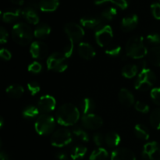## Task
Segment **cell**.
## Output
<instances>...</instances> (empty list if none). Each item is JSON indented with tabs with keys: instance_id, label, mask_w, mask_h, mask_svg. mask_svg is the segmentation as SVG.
<instances>
[{
	"instance_id": "obj_1",
	"label": "cell",
	"mask_w": 160,
	"mask_h": 160,
	"mask_svg": "<svg viewBox=\"0 0 160 160\" xmlns=\"http://www.w3.org/2000/svg\"><path fill=\"white\" fill-rule=\"evenodd\" d=\"M80 110L71 103H65L56 111V121L63 127L73 126L80 119Z\"/></svg>"
},
{
	"instance_id": "obj_2",
	"label": "cell",
	"mask_w": 160,
	"mask_h": 160,
	"mask_svg": "<svg viewBox=\"0 0 160 160\" xmlns=\"http://www.w3.org/2000/svg\"><path fill=\"white\" fill-rule=\"evenodd\" d=\"M126 55L132 59H142L148 55V48L142 36H134L128 39L125 46Z\"/></svg>"
},
{
	"instance_id": "obj_3",
	"label": "cell",
	"mask_w": 160,
	"mask_h": 160,
	"mask_svg": "<svg viewBox=\"0 0 160 160\" xmlns=\"http://www.w3.org/2000/svg\"><path fill=\"white\" fill-rule=\"evenodd\" d=\"M12 40L21 46H26L31 42L34 36L31 28L26 23L19 22L14 24L12 28Z\"/></svg>"
},
{
	"instance_id": "obj_4",
	"label": "cell",
	"mask_w": 160,
	"mask_h": 160,
	"mask_svg": "<svg viewBox=\"0 0 160 160\" xmlns=\"http://www.w3.org/2000/svg\"><path fill=\"white\" fill-rule=\"evenodd\" d=\"M156 76L154 72L145 67L141 69L134 82V88L139 91H148L156 84Z\"/></svg>"
},
{
	"instance_id": "obj_5",
	"label": "cell",
	"mask_w": 160,
	"mask_h": 160,
	"mask_svg": "<svg viewBox=\"0 0 160 160\" xmlns=\"http://www.w3.org/2000/svg\"><path fill=\"white\" fill-rule=\"evenodd\" d=\"M56 128V120L52 116L42 113L38 116L34 123V129L40 135H48Z\"/></svg>"
},
{
	"instance_id": "obj_6",
	"label": "cell",
	"mask_w": 160,
	"mask_h": 160,
	"mask_svg": "<svg viewBox=\"0 0 160 160\" xmlns=\"http://www.w3.org/2000/svg\"><path fill=\"white\" fill-rule=\"evenodd\" d=\"M46 65L49 70L62 73L68 67L67 58L64 56L63 53L53 52L47 58Z\"/></svg>"
},
{
	"instance_id": "obj_7",
	"label": "cell",
	"mask_w": 160,
	"mask_h": 160,
	"mask_svg": "<svg viewBox=\"0 0 160 160\" xmlns=\"http://www.w3.org/2000/svg\"><path fill=\"white\" fill-rule=\"evenodd\" d=\"M95 38L99 46H109L113 38V31L110 25L102 24L98 27L95 31Z\"/></svg>"
},
{
	"instance_id": "obj_8",
	"label": "cell",
	"mask_w": 160,
	"mask_h": 160,
	"mask_svg": "<svg viewBox=\"0 0 160 160\" xmlns=\"http://www.w3.org/2000/svg\"><path fill=\"white\" fill-rule=\"evenodd\" d=\"M72 141L73 137L71 132L67 128H60L54 131L50 138L51 145L56 148H62L67 146L71 143Z\"/></svg>"
},
{
	"instance_id": "obj_9",
	"label": "cell",
	"mask_w": 160,
	"mask_h": 160,
	"mask_svg": "<svg viewBox=\"0 0 160 160\" xmlns=\"http://www.w3.org/2000/svg\"><path fill=\"white\" fill-rule=\"evenodd\" d=\"M64 31L68 38L74 42H79L84 36L83 27L76 23H68L65 24Z\"/></svg>"
},
{
	"instance_id": "obj_10",
	"label": "cell",
	"mask_w": 160,
	"mask_h": 160,
	"mask_svg": "<svg viewBox=\"0 0 160 160\" xmlns=\"http://www.w3.org/2000/svg\"><path fill=\"white\" fill-rule=\"evenodd\" d=\"M143 160H160V145L156 142L145 144L142 150Z\"/></svg>"
},
{
	"instance_id": "obj_11",
	"label": "cell",
	"mask_w": 160,
	"mask_h": 160,
	"mask_svg": "<svg viewBox=\"0 0 160 160\" xmlns=\"http://www.w3.org/2000/svg\"><path fill=\"white\" fill-rule=\"evenodd\" d=\"M81 122L83 126L88 130H98L103 125V120L102 117L95 113L83 115Z\"/></svg>"
},
{
	"instance_id": "obj_12",
	"label": "cell",
	"mask_w": 160,
	"mask_h": 160,
	"mask_svg": "<svg viewBox=\"0 0 160 160\" xmlns=\"http://www.w3.org/2000/svg\"><path fill=\"white\" fill-rule=\"evenodd\" d=\"M30 53L34 59H43L48 56V48L44 42L41 41H35L31 44Z\"/></svg>"
},
{
	"instance_id": "obj_13",
	"label": "cell",
	"mask_w": 160,
	"mask_h": 160,
	"mask_svg": "<svg viewBox=\"0 0 160 160\" xmlns=\"http://www.w3.org/2000/svg\"><path fill=\"white\" fill-rule=\"evenodd\" d=\"M56 106V101L52 95H45L40 97L38 102V108L40 112L43 113H48L55 109Z\"/></svg>"
},
{
	"instance_id": "obj_14",
	"label": "cell",
	"mask_w": 160,
	"mask_h": 160,
	"mask_svg": "<svg viewBox=\"0 0 160 160\" xmlns=\"http://www.w3.org/2000/svg\"><path fill=\"white\" fill-rule=\"evenodd\" d=\"M110 160H136V156L129 148H118L112 152Z\"/></svg>"
},
{
	"instance_id": "obj_15",
	"label": "cell",
	"mask_w": 160,
	"mask_h": 160,
	"mask_svg": "<svg viewBox=\"0 0 160 160\" xmlns=\"http://www.w3.org/2000/svg\"><path fill=\"white\" fill-rule=\"evenodd\" d=\"M79 56L85 60H91L96 55L94 47L88 42H80L78 47Z\"/></svg>"
},
{
	"instance_id": "obj_16",
	"label": "cell",
	"mask_w": 160,
	"mask_h": 160,
	"mask_svg": "<svg viewBox=\"0 0 160 160\" xmlns=\"http://www.w3.org/2000/svg\"><path fill=\"white\" fill-rule=\"evenodd\" d=\"M138 24V17L136 14L128 15L122 19L120 28L125 32H130L136 28Z\"/></svg>"
},
{
	"instance_id": "obj_17",
	"label": "cell",
	"mask_w": 160,
	"mask_h": 160,
	"mask_svg": "<svg viewBox=\"0 0 160 160\" xmlns=\"http://www.w3.org/2000/svg\"><path fill=\"white\" fill-rule=\"evenodd\" d=\"M118 98L120 102L126 107H131L135 104L134 95L127 88L120 89L118 93Z\"/></svg>"
},
{
	"instance_id": "obj_18",
	"label": "cell",
	"mask_w": 160,
	"mask_h": 160,
	"mask_svg": "<svg viewBox=\"0 0 160 160\" xmlns=\"http://www.w3.org/2000/svg\"><path fill=\"white\" fill-rule=\"evenodd\" d=\"M102 20L101 17H92V16H88V17H84L81 19L80 23L83 28H88V29H96L101 24Z\"/></svg>"
},
{
	"instance_id": "obj_19",
	"label": "cell",
	"mask_w": 160,
	"mask_h": 160,
	"mask_svg": "<svg viewBox=\"0 0 160 160\" xmlns=\"http://www.w3.org/2000/svg\"><path fill=\"white\" fill-rule=\"evenodd\" d=\"M59 6V0H40L38 7L43 12H53Z\"/></svg>"
},
{
	"instance_id": "obj_20",
	"label": "cell",
	"mask_w": 160,
	"mask_h": 160,
	"mask_svg": "<svg viewBox=\"0 0 160 160\" xmlns=\"http://www.w3.org/2000/svg\"><path fill=\"white\" fill-rule=\"evenodd\" d=\"M6 93L10 98L17 99L23 96V93H24V89H23V86L20 85V84H11V85L8 86L7 88L6 89Z\"/></svg>"
},
{
	"instance_id": "obj_21",
	"label": "cell",
	"mask_w": 160,
	"mask_h": 160,
	"mask_svg": "<svg viewBox=\"0 0 160 160\" xmlns=\"http://www.w3.org/2000/svg\"><path fill=\"white\" fill-rule=\"evenodd\" d=\"M23 17L28 23L31 24L36 25L39 23V16L36 12V9L28 6L24 10H23Z\"/></svg>"
},
{
	"instance_id": "obj_22",
	"label": "cell",
	"mask_w": 160,
	"mask_h": 160,
	"mask_svg": "<svg viewBox=\"0 0 160 160\" xmlns=\"http://www.w3.org/2000/svg\"><path fill=\"white\" fill-rule=\"evenodd\" d=\"M22 16H23V10L17 9H14V10L6 11V12H2V20L5 23H9L17 20Z\"/></svg>"
},
{
	"instance_id": "obj_23",
	"label": "cell",
	"mask_w": 160,
	"mask_h": 160,
	"mask_svg": "<svg viewBox=\"0 0 160 160\" xmlns=\"http://www.w3.org/2000/svg\"><path fill=\"white\" fill-rule=\"evenodd\" d=\"M105 142L106 145L110 148H116L120 145L121 138L118 133L115 131H109L105 136Z\"/></svg>"
},
{
	"instance_id": "obj_24",
	"label": "cell",
	"mask_w": 160,
	"mask_h": 160,
	"mask_svg": "<svg viewBox=\"0 0 160 160\" xmlns=\"http://www.w3.org/2000/svg\"><path fill=\"white\" fill-rule=\"evenodd\" d=\"M51 33V28L47 23H41L38 24L34 31V36L37 38L44 39L46 38Z\"/></svg>"
},
{
	"instance_id": "obj_25",
	"label": "cell",
	"mask_w": 160,
	"mask_h": 160,
	"mask_svg": "<svg viewBox=\"0 0 160 160\" xmlns=\"http://www.w3.org/2000/svg\"><path fill=\"white\" fill-rule=\"evenodd\" d=\"M80 107H81V111L83 115H86V114L93 113L92 112L95 109L96 105L93 99L90 98H85L81 101Z\"/></svg>"
},
{
	"instance_id": "obj_26",
	"label": "cell",
	"mask_w": 160,
	"mask_h": 160,
	"mask_svg": "<svg viewBox=\"0 0 160 160\" xmlns=\"http://www.w3.org/2000/svg\"><path fill=\"white\" fill-rule=\"evenodd\" d=\"M109 159L110 158L107 150L102 147H98L92 151L89 156V160H109Z\"/></svg>"
},
{
	"instance_id": "obj_27",
	"label": "cell",
	"mask_w": 160,
	"mask_h": 160,
	"mask_svg": "<svg viewBox=\"0 0 160 160\" xmlns=\"http://www.w3.org/2000/svg\"><path fill=\"white\" fill-rule=\"evenodd\" d=\"M148 56L152 65L160 67V45L152 47L148 52Z\"/></svg>"
},
{
	"instance_id": "obj_28",
	"label": "cell",
	"mask_w": 160,
	"mask_h": 160,
	"mask_svg": "<svg viewBox=\"0 0 160 160\" xmlns=\"http://www.w3.org/2000/svg\"><path fill=\"white\" fill-rule=\"evenodd\" d=\"M138 66L135 64H127L122 69V75L125 78L131 79L138 74Z\"/></svg>"
},
{
	"instance_id": "obj_29",
	"label": "cell",
	"mask_w": 160,
	"mask_h": 160,
	"mask_svg": "<svg viewBox=\"0 0 160 160\" xmlns=\"http://www.w3.org/2000/svg\"><path fill=\"white\" fill-rule=\"evenodd\" d=\"M134 134L138 138L143 141H147L149 138V131L148 129L143 124H136L134 127Z\"/></svg>"
},
{
	"instance_id": "obj_30",
	"label": "cell",
	"mask_w": 160,
	"mask_h": 160,
	"mask_svg": "<svg viewBox=\"0 0 160 160\" xmlns=\"http://www.w3.org/2000/svg\"><path fill=\"white\" fill-rule=\"evenodd\" d=\"M87 148L84 145H78L73 148L70 152V157L73 160H78L84 157L87 153Z\"/></svg>"
},
{
	"instance_id": "obj_31",
	"label": "cell",
	"mask_w": 160,
	"mask_h": 160,
	"mask_svg": "<svg viewBox=\"0 0 160 160\" xmlns=\"http://www.w3.org/2000/svg\"><path fill=\"white\" fill-rule=\"evenodd\" d=\"M39 112H40V110L38 109V108L34 106H32V105H30V106H26L23 109L22 115H23L24 118L33 119L38 116Z\"/></svg>"
},
{
	"instance_id": "obj_32",
	"label": "cell",
	"mask_w": 160,
	"mask_h": 160,
	"mask_svg": "<svg viewBox=\"0 0 160 160\" xmlns=\"http://www.w3.org/2000/svg\"><path fill=\"white\" fill-rule=\"evenodd\" d=\"M149 121L152 127L156 130H160V108L155 109L151 112Z\"/></svg>"
},
{
	"instance_id": "obj_33",
	"label": "cell",
	"mask_w": 160,
	"mask_h": 160,
	"mask_svg": "<svg viewBox=\"0 0 160 160\" xmlns=\"http://www.w3.org/2000/svg\"><path fill=\"white\" fill-rule=\"evenodd\" d=\"M108 2L118 6L121 9H126L129 6V1L128 0H95V3L96 5L104 4V3Z\"/></svg>"
},
{
	"instance_id": "obj_34",
	"label": "cell",
	"mask_w": 160,
	"mask_h": 160,
	"mask_svg": "<svg viewBox=\"0 0 160 160\" xmlns=\"http://www.w3.org/2000/svg\"><path fill=\"white\" fill-rule=\"evenodd\" d=\"M117 10L116 8L109 7L108 8V9H105L104 11H102L100 17H101V19L102 20L110 21V20H112V19L117 16Z\"/></svg>"
},
{
	"instance_id": "obj_35",
	"label": "cell",
	"mask_w": 160,
	"mask_h": 160,
	"mask_svg": "<svg viewBox=\"0 0 160 160\" xmlns=\"http://www.w3.org/2000/svg\"><path fill=\"white\" fill-rule=\"evenodd\" d=\"M121 46L118 45H109V46L106 47V54L111 57H118L120 56L121 53Z\"/></svg>"
},
{
	"instance_id": "obj_36",
	"label": "cell",
	"mask_w": 160,
	"mask_h": 160,
	"mask_svg": "<svg viewBox=\"0 0 160 160\" xmlns=\"http://www.w3.org/2000/svg\"><path fill=\"white\" fill-rule=\"evenodd\" d=\"M73 135L77 138L80 139L82 142H88L89 141V135L84 130L81 129V128H75L72 131Z\"/></svg>"
},
{
	"instance_id": "obj_37",
	"label": "cell",
	"mask_w": 160,
	"mask_h": 160,
	"mask_svg": "<svg viewBox=\"0 0 160 160\" xmlns=\"http://www.w3.org/2000/svg\"><path fill=\"white\" fill-rule=\"evenodd\" d=\"M146 41L149 45L159 46L160 45V34H156V33L148 34L146 38Z\"/></svg>"
},
{
	"instance_id": "obj_38",
	"label": "cell",
	"mask_w": 160,
	"mask_h": 160,
	"mask_svg": "<svg viewBox=\"0 0 160 160\" xmlns=\"http://www.w3.org/2000/svg\"><path fill=\"white\" fill-rule=\"evenodd\" d=\"M74 43L75 42H73V41L69 39V42H67V44L65 45V47H64L63 54L67 59L71 57V56L73 55V48H74Z\"/></svg>"
},
{
	"instance_id": "obj_39",
	"label": "cell",
	"mask_w": 160,
	"mask_h": 160,
	"mask_svg": "<svg viewBox=\"0 0 160 160\" xmlns=\"http://www.w3.org/2000/svg\"><path fill=\"white\" fill-rule=\"evenodd\" d=\"M28 89L31 95H36L40 92L41 87L38 83L36 81H31L28 84Z\"/></svg>"
},
{
	"instance_id": "obj_40",
	"label": "cell",
	"mask_w": 160,
	"mask_h": 160,
	"mask_svg": "<svg viewBox=\"0 0 160 160\" xmlns=\"http://www.w3.org/2000/svg\"><path fill=\"white\" fill-rule=\"evenodd\" d=\"M134 108L136 110L142 113H147L149 111V106L148 104L143 102L138 101L134 104Z\"/></svg>"
},
{
	"instance_id": "obj_41",
	"label": "cell",
	"mask_w": 160,
	"mask_h": 160,
	"mask_svg": "<svg viewBox=\"0 0 160 160\" xmlns=\"http://www.w3.org/2000/svg\"><path fill=\"white\" fill-rule=\"evenodd\" d=\"M150 95L155 104L160 106V88H153L150 92Z\"/></svg>"
},
{
	"instance_id": "obj_42",
	"label": "cell",
	"mask_w": 160,
	"mask_h": 160,
	"mask_svg": "<svg viewBox=\"0 0 160 160\" xmlns=\"http://www.w3.org/2000/svg\"><path fill=\"white\" fill-rule=\"evenodd\" d=\"M42 70V65L39 62L34 61L28 66V71L32 73H39Z\"/></svg>"
},
{
	"instance_id": "obj_43",
	"label": "cell",
	"mask_w": 160,
	"mask_h": 160,
	"mask_svg": "<svg viewBox=\"0 0 160 160\" xmlns=\"http://www.w3.org/2000/svg\"><path fill=\"white\" fill-rule=\"evenodd\" d=\"M152 15L156 20H160V3H153L151 5Z\"/></svg>"
},
{
	"instance_id": "obj_44",
	"label": "cell",
	"mask_w": 160,
	"mask_h": 160,
	"mask_svg": "<svg viewBox=\"0 0 160 160\" xmlns=\"http://www.w3.org/2000/svg\"><path fill=\"white\" fill-rule=\"evenodd\" d=\"M93 141L97 146L101 147L104 143L105 138L101 133H95L93 135Z\"/></svg>"
},
{
	"instance_id": "obj_45",
	"label": "cell",
	"mask_w": 160,
	"mask_h": 160,
	"mask_svg": "<svg viewBox=\"0 0 160 160\" xmlns=\"http://www.w3.org/2000/svg\"><path fill=\"white\" fill-rule=\"evenodd\" d=\"M8 38H9V34L7 31L3 27L0 28V42L1 44H5L7 42Z\"/></svg>"
},
{
	"instance_id": "obj_46",
	"label": "cell",
	"mask_w": 160,
	"mask_h": 160,
	"mask_svg": "<svg viewBox=\"0 0 160 160\" xmlns=\"http://www.w3.org/2000/svg\"><path fill=\"white\" fill-rule=\"evenodd\" d=\"M0 56L4 60H10L12 58V54L7 48H2L0 51Z\"/></svg>"
},
{
	"instance_id": "obj_47",
	"label": "cell",
	"mask_w": 160,
	"mask_h": 160,
	"mask_svg": "<svg viewBox=\"0 0 160 160\" xmlns=\"http://www.w3.org/2000/svg\"><path fill=\"white\" fill-rule=\"evenodd\" d=\"M56 157L57 158V159H59V160H67V154L64 152H58L57 154L56 155Z\"/></svg>"
},
{
	"instance_id": "obj_48",
	"label": "cell",
	"mask_w": 160,
	"mask_h": 160,
	"mask_svg": "<svg viewBox=\"0 0 160 160\" xmlns=\"http://www.w3.org/2000/svg\"><path fill=\"white\" fill-rule=\"evenodd\" d=\"M0 160H9V156L5 152L2 151L0 152Z\"/></svg>"
},
{
	"instance_id": "obj_49",
	"label": "cell",
	"mask_w": 160,
	"mask_h": 160,
	"mask_svg": "<svg viewBox=\"0 0 160 160\" xmlns=\"http://www.w3.org/2000/svg\"><path fill=\"white\" fill-rule=\"evenodd\" d=\"M11 2L13 3V4L17 5V6H22L24 3L23 0H10Z\"/></svg>"
},
{
	"instance_id": "obj_50",
	"label": "cell",
	"mask_w": 160,
	"mask_h": 160,
	"mask_svg": "<svg viewBox=\"0 0 160 160\" xmlns=\"http://www.w3.org/2000/svg\"><path fill=\"white\" fill-rule=\"evenodd\" d=\"M3 125H4V119L3 117H0V128H2Z\"/></svg>"
}]
</instances>
